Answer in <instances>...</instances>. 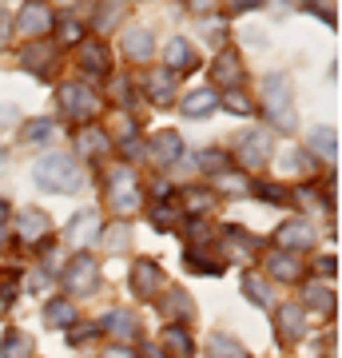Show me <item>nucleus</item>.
Returning <instances> with one entry per match:
<instances>
[{"mask_svg": "<svg viewBox=\"0 0 342 358\" xmlns=\"http://www.w3.org/2000/svg\"><path fill=\"white\" fill-rule=\"evenodd\" d=\"M263 112L279 131H294V96L287 72H271L263 80Z\"/></svg>", "mask_w": 342, "mask_h": 358, "instance_id": "f257e3e1", "label": "nucleus"}, {"mask_svg": "<svg viewBox=\"0 0 342 358\" xmlns=\"http://www.w3.org/2000/svg\"><path fill=\"white\" fill-rule=\"evenodd\" d=\"M36 183L52 195H68L80 187V164L72 155H44L36 159Z\"/></svg>", "mask_w": 342, "mask_h": 358, "instance_id": "f03ea898", "label": "nucleus"}, {"mask_svg": "<svg viewBox=\"0 0 342 358\" xmlns=\"http://www.w3.org/2000/svg\"><path fill=\"white\" fill-rule=\"evenodd\" d=\"M108 203H112L115 215H131L140 207V179H136V171L115 167L108 176Z\"/></svg>", "mask_w": 342, "mask_h": 358, "instance_id": "7ed1b4c3", "label": "nucleus"}, {"mask_svg": "<svg viewBox=\"0 0 342 358\" xmlns=\"http://www.w3.org/2000/svg\"><path fill=\"white\" fill-rule=\"evenodd\" d=\"M271 152H275V143H271V136H266L263 128L243 131L239 140H235V159H239L243 167H251V171L271 164Z\"/></svg>", "mask_w": 342, "mask_h": 358, "instance_id": "20e7f679", "label": "nucleus"}, {"mask_svg": "<svg viewBox=\"0 0 342 358\" xmlns=\"http://www.w3.org/2000/svg\"><path fill=\"white\" fill-rule=\"evenodd\" d=\"M60 103H64V112H68V120H76V124H88L92 115H100V108H104V100L92 88H84V84L60 88Z\"/></svg>", "mask_w": 342, "mask_h": 358, "instance_id": "39448f33", "label": "nucleus"}, {"mask_svg": "<svg viewBox=\"0 0 342 358\" xmlns=\"http://www.w3.org/2000/svg\"><path fill=\"white\" fill-rule=\"evenodd\" d=\"M64 287L72 294H92L100 287V263L92 255H76L68 263V271H64Z\"/></svg>", "mask_w": 342, "mask_h": 358, "instance_id": "423d86ee", "label": "nucleus"}, {"mask_svg": "<svg viewBox=\"0 0 342 358\" xmlns=\"http://www.w3.org/2000/svg\"><path fill=\"white\" fill-rule=\"evenodd\" d=\"M164 287H167L164 267L152 263V259H136V267H131V294L136 299H155Z\"/></svg>", "mask_w": 342, "mask_h": 358, "instance_id": "0eeeda50", "label": "nucleus"}, {"mask_svg": "<svg viewBox=\"0 0 342 358\" xmlns=\"http://www.w3.org/2000/svg\"><path fill=\"white\" fill-rule=\"evenodd\" d=\"M164 60L171 64L167 72L179 76V72H195V68H199V52L191 48L183 36H171V40H167V48H164Z\"/></svg>", "mask_w": 342, "mask_h": 358, "instance_id": "6e6552de", "label": "nucleus"}, {"mask_svg": "<svg viewBox=\"0 0 342 358\" xmlns=\"http://www.w3.org/2000/svg\"><path fill=\"white\" fill-rule=\"evenodd\" d=\"M13 28L20 36H44V32H52V13L44 4H24L20 16L13 20Z\"/></svg>", "mask_w": 342, "mask_h": 358, "instance_id": "1a4fd4ad", "label": "nucleus"}, {"mask_svg": "<svg viewBox=\"0 0 342 358\" xmlns=\"http://www.w3.org/2000/svg\"><path fill=\"white\" fill-rule=\"evenodd\" d=\"M148 159H155L159 167H176L183 159V140L176 131H159L152 143H148Z\"/></svg>", "mask_w": 342, "mask_h": 358, "instance_id": "9d476101", "label": "nucleus"}, {"mask_svg": "<svg viewBox=\"0 0 342 358\" xmlns=\"http://www.w3.org/2000/svg\"><path fill=\"white\" fill-rule=\"evenodd\" d=\"M303 331H306V319H303V307H279V319H275V334H279V343L283 346H291V343H299L303 338Z\"/></svg>", "mask_w": 342, "mask_h": 358, "instance_id": "9b49d317", "label": "nucleus"}, {"mask_svg": "<svg viewBox=\"0 0 342 358\" xmlns=\"http://www.w3.org/2000/svg\"><path fill=\"white\" fill-rule=\"evenodd\" d=\"M68 239H72L76 247H88L92 239H100V211L84 207V211L68 223Z\"/></svg>", "mask_w": 342, "mask_h": 358, "instance_id": "f8f14e48", "label": "nucleus"}, {"mask_svg": "<svg viewBox=\"0 0 342 358\" xmlns=\"http://www.w3.org/2000/svg\"><path fill=\"white\" fill-rule=\"evenodd\" d=\"M124 52H127V60H136V64H148L155 56V40L148 28H127L124 32Z\"/></svg>", "mask_w": 342, "mask_h": 358, "instance_id": "ddd939ff", "label": "nucleus"}, {"mask_svg": "<svg viewBox=\"0 0 342 358\" xmlns=\"http://www.w3.org/2000/svg\"><path fill=\"white\" fill-rule=\"evenodd\" d=\"M80 68L88 72V76H108V44L104 40H84L80 44Z\"/></svg>", "mask_w": 342, "mask_h": 358, "instance_id": "4468645a", "label": "nucleus"}, {"mask_svg": "<svg viewBox=\"0 0 342 358\" xmlns=\"http://www.w3.org/2000/svg\"><path fill=\"white\" fill-rule=\"evenodd\" d=\"M283 247H294V251H306V247H315V227L306 223V219H291V223H283L279 235H275Z\"/></svg>", "mask_w": 342, "mask_h": 358, "instance_id": "2eb2a0df", "label": "nucleus"}, {"mask_svg": "<svg viewBox=\"0 0 342 358\" xmlns=\"http://www.w3.org/2000/svg\"><path fill=\"white\" fill-rule=\"evenodd\" d=\"M108 148H112V140H108V131L104 128H84L76 136V155L80 159H104Z\"/></svg>", "mask_w": 342, "mask_h": 358, "instance_id": "dca6fc26", "label": "nucleus"}, {"mask_svg": "<svg viewBox=\"0 0 342 358\" xmlns=\"http://www.w3.org/2000/svg\"><path fill=\"white\" fill-rule=\"evenodd\" d=\"M100 331H108V334H115L120 343H131L136 334H140V322L131 319L127 310H112V315H104L100 319Z\"/></svg>", "mask_w": 342, "mask_h": 358, "instance_id": "f3484780", "label": "nucleus"}, {"mask_svg": "<svg viewBox=\"0 0 342 358\" xmlns=\"http://www.w3.org/2000/svg\"><path fill=\"white\" fill-rule=\"evenodd\" d=\"M179 108H183V115L195 120V115H211L219 108V100H215V92H211V88H199V92H187Z\"/></svg>", "mask_w": 342, "mask_h": 358, "instance_id": "a211bd4d", "label": "nucleus"}, {"mask_svg": "<svg viewBox=\"0 0 342 358\" xmlns=\"http://www.w3.org/2000/svg\"><path fill=\"white\" fill-rule=\"evenodd\" d=\"M143 92H148L155 103H167L176 96V76H171L167 68H155L152 76H148V84H143Z\"/></svg>", "mask_w": 342, "mask_h": 358, "instance_id": "6ab92c4d", "label": "nucleus"}, {"mask_svg": "<svg viewBox=\"0 0 342 358\" xmlns=\"http://www.w3.org/2000/svg\"><path fill=\"white\" fill-rule=\"evenodd\" d=\"M211 76H215L219 84H227V88H231V84H239V80H243V60L235 56V52H219Z\"/></svg>", "mask_w": 342, "mask_h": 358, "instance_id": "aec40b11", "label": "nucleus"}, {"mask_svg": "<svg viewBox=\"0 0 342 358\" xmlns=\"http://www.w3.org/2000/svg\"><path fill=\"white\" fill-rule=\"evenodd\" d=\"M52 60H56V52H52L48 44H32V48L24 52V68L28 72H36V76H52V72H56Z\"/></svg>", "mask_w": 342, "mask_h": 358, "instance_id": "412c9836", "label": "nucleus"}, {"mask_svg": "<svg viewBox=\"0 0 342 358\" xmlns=\"http://www.w3.org/2000/svg\"><path fill=\"white\" fill-rule=\"evenodd\" d=\"M311 152L322 155L327 164H334V159H339V131L334 128H315L311 131Z\"/></svg>", "mask_w": 342, "mask_h": 358, "instance_id": "4be33fe9", "label": "nucleus"}, {"mask_svg": "<svg viewBox=\"0 0 342 358\" xmlns=\"http://www.w3.org/2000/svg\"><path fill=\"white\" fill-rule=\"evenodd\" d=\"M48 215L44 211H36V207H28V211H20V223H16V231L24 235V239H44L48 235Z\"/></svg>", "mask_w": 342, "mask_h": 358, "instance_id": "5701e85b", "label": "nucleus"}, {"mask_svg": "<svg viewBox=\"0 0 342 358\" xmlns=\"http://www.w3.org/2000/svg\"><path fill=\"white\" fill-rule=\"evenodd\" d=\"M0 358H32V334L28 331H8L0 343Z\"/></svg>", "mask_w": 342, "mask_h": 358, "instance_id": "b1692460", "label": "nucleus"}, {"mask_svg": "<svg viewBox=\"0 0 342 358\" xmlns=\"http://www.w3.org/2000/svg\"><path fill=\"white\" fill-rule=\"evenodd\" d=\"M266 271L275 275V279H283V282H294L299 275H303V263L294 255H271L266 259Z\"/></svg>", "mask_w": 342, "mask_h": 358, "instance_id": "393cba45", "label": "nucleus"}, {"mask_svg": "<svg viewBox=\"0 0 342 358\" xmlns=\"http://www.w3.org/2000/svg\"><path fill=\"white\" fill-rule=\"evenodd\" d=\"M207 358H251V355L235 338H227V334H211L207 338Z\"/></svg>", "mask_w": 342, "mask_h": 358, "instance_id": "a878e982", "label": "nucleus"}, {"mask_svg": "<svg viewBox=\"0 0 342 358\" xmlns=\"http://www.w3.org/2000/svg\"><path fill=\"white\" fill-rule=\"evenodd\" d=\"M44 319H48V327H72V322H76L72 299H52L48 307H44Z\"/></svg>", "mask_w": 342, "mask_h": 358, "instance_id": "bb28decb", "label": "nucleus"}, {"mask_svg": "<svg viewBox=\"0 0 342 358\" xmlns=\"http://www.w3.org/2000/svg\"><path fill=\"white\" fill-rule=\"evenodd\" d=\"M164 315L167 319H191V299L187 291H179V287H167V299H164Z\"/></svg>", "mask_w": 342, "mask_h": 358, "instance_id": "cd10ccee", "label": "nucleus"}, {"mask_svg": "<svg viewBox=\"0 0 342 358\" xmlns=\"http://www.w3.org/2000/svg\"><path fill=\"white\" fill-rule=\"evenodd\" d=\"M231 243H235V251H231L235 259H251L255 251H259V239H255V235H247L243 227H235V223L227 227V247Z\"/></svg>", "mask_w": 342, "mask_h": 358, "instance_id": "c85d7f7f", "label": "nucleus"}, {"mask_svg": "<svg viewBox=\"0 0 342 358\" xmlns=\"http://www.w3.org/2000/svg\"><path fill=\"white\" fill-rule=\"evenodd\" d=\"M243 294L255 307H271V287L263 282V275H243Z\"/></svg>", "mask_w": 342, "mask_h": 358, "instance_id": "c756f323", "label": "nucleus"}, {"mask_svg": "<svg viewBox=\"0 0 342 358\" xmlns=\"http://www.w3.org/2000/svg\"><path fill=\"white\" fill-rule=\"evenodd\" d=\"M152 223L159 231H171V227H179V223H183V207L179 203H159L152 211Z\"/></svg>", "mask_w": 342, "mask_h": 358, "instance_id": "7c9ffc66", "label": "nucleus"}, {"mask_svg": "<svg viewBox=\"0 0 342 358\" xmlns=\"http://www.w3.org/2000/svg\"><path fill=\"white\" fill-rule=\"evenodd\" d=\"M164 343L171 346L176 355H183V358L195 355V343H191V334L183 331V327H164Z\"/></svg>", "mask_w": 342, "mask_h": 358, "instance_id": "2f4dec72", "label": "nucleus"}, {"mask_svg": "<svg viewBox=\"0 0 342 358\" xmlns=\"http://www.w3.org/2000/svg\"><path fill=\"white\" fill-rule=\"evenodd\" d=\"M303 299H306V303H311L315 310H334V294H330L327 287H322V282H311Z\"/></svg>", "mask_w": 342, "mask_h": 358, "instance_id": "473e14b6", "label": "nucleus"}, {"mask_svg": "<svg viewBox=\"0 0 342 358\" xmlns=\"http://www.w3.org/2000/svg\"><path fill=\"white\" fill-rule=\"evenodd\" d=\"M195 164H199V171H211V176H223V167H227V159H223V152H215V148H207V152L195 155Z\"/></svg>", "mask_w": 342, "mask_h": 358, "instance_id": "72a5a7b5", "label": "nucleus"}, {"mask_svg": "<svg viewBox=\"0 0 342 358\" xmlns=\"http://www.w3.org/2000/svg\"><path fill=\"white\" fill-rule=\"evenodd\" d=\"M211 203H215V199L203 192V187H187V195H183V203L179 207H187V211H207Z\"/></svg>", "mask_w": 342, "mask_h": 358, "instance_id": "f704fd0d", "label": "nucleus"}, {"mask_svg": "<svg viewBox=\"0 0 342 358\" xmlns=\"http://www.w3.org/2000/svg\"><path fill=\"white\" fill-rule=\"evenodd\" d=\"M311 167L315 164H311V155L306 152H291L287 159H283V171H287V176H303V171H311Z\"/></svg>", "mask_w": 342, "mask_h": 358, "instance_id": "c9c22d12", "label": "nucleus"}, {"mask_svg": "<svg viewBox=\"0 0 342 358\" xmlns=\"http://www.w3.org/2000/svg\"><path fill=\"white\" fill-rule=\"evenodd\" d=\"M223 108H227V112H235V115H251L255 112V103L247 100L243 92H227V96H223Z\"/></svg>", "mask_w": 342, "mask_h": 358, "instance_id": "e433bc0d", "label": "nucleus"}, {"mask_svg": "<svg viewBox=\"0 0 342 358\" xmlns=\"http://www.w3.org/2000/svg\"><path fill=\"white\" fill-rule=\"evenodd\" d=\"M219 187H227L231 195H247V192H251V183H247L243 176H231V171H223V176H219Z\"/></svg>", "mask_w": 342, "mask_h": 358, "instance_id": "4c0bfd02", "label": "nucleus"}, {"mask_svg": "<svg viewBox=\"0 0 342 358\" xmlns=\"http://www.w3.org/2000/svg\"><path fill=\"white\" fill-rule=\"evenodd\" d=\"M259 199H266V203H291L294 195H287V187H279V183H266V187H259Z\"/></svg>", "mask_w": 342, "mask_h": 358, "instance_id": "58836bf2", "label": "nucleus"}, {"mask_svg": "<svg viewBox=\"0 0 342 358\" xmlns=\"http://www.w3.org/2000/svg\"><path fill=\"white\" fill-rule=\"evenodd\" d=\"M24 140H28V143H44V140H52V124H48V120H36V124H28Z\"/></svg>", "mask_w": 342, "mask_h": 358, "instance_id": "ea45409f", "label": "nucleus"}, {"mask_svg": "<svg viewBox=\"0 0 342 358\" xmlns=\"http://www.w3.org/2000/svg\"><path fill=\"white\" fill-rule=\"evenodd\" d=\"M187 271H199V275H219V271H223V263H207V259L187 255Z\"/></svg>", "mask_w": 342, "mask_h": 358, "instance_id": "a19ab883", "label": "nucleus"}, {"mask_svg": "<svg viewBox=\"0 0 342 358\" xmlns=\"http://www.w3.org/2000/svg\"><path fill=\"white\" fill-rule=\"evenodd\" d=\"M16 275H0V299H8V303H13V294H16Z\"/></svg>", "mask_w": 342, "mask_h": 358, "instance_id": "79ce46f5", "label": "nucleus"}, {"mask_svg": "<svg viewBox=\"0 0 342 358\" xmlns=\"http://www.w3.org/2000/svg\"><path fill=\"white\" fill-rule=\"evenodd\" d=\"M96 334H100V327H80V331H72L68 338H72V343H88V338H96Z\"/></svg>", "mask_w": 342, "mask_h": 358, "instance_id": "37998d69", "label": "nucleus"}, {"mask_svg": "<svg viewBox=\"0 0 342 358\" xmlns=\"http://www.w3.org/2000/svg\"><path fill=\"white\" fill-rule=\"evenodd\" d=\"M80 32H84V28H80V24H76V20H68V24H64V28H60V36H64V40H68V44H76V40H80Z\"/></svg>", "mask_w": 342, "mask_h": 358, "instance_id": "c03bdc74", "label": "nucleus"}, {"mask_svg": "<svg viewBox=\"0 0 342 358\" xmlns=\"http://www.w3.org/2000/svg\"><path fill=\"white\" fill-rule=\"evenodd\" d=\"M104 358H140V355H136V350H127V346H108Z\"/></svg>", "mask_w": 342, "mask_h": 358, "instance_id": "a18cd8bd", "label": "nucleus"}, {"mask_svg": "<svg viewBox=\"0 0 342 358\" xmlns=\"http://www.w3.org/2000/svg\"><path fill=\"white\" fill-rule=\"evenodd\" d=\"M8 28H13V16H8L4 8H0V44L8 40Z\"/></svg>", "mask_w": 342, "mask_h": 358, "instance_id": "49530a36", "label": "nucleus"}, {"mask_svg": "<svg viewBox=\"0 0 342 358\" xmlns=\"http://www.w3.org/2000/svg\"><path fill=\"white\" fill-rule=\"evenodd\" d=\"M16 120H20V112H16L13 103H8V108H0V124H16Z\"/></svg>", "mask_w": 342, "mask_h": 358, "instance_id": "de8ad7c7", "label": "nucleus"}, {"mask_svg": "<svg viewBox=\"0 0 342 358\" xmlns=\"http://www.w3.org/2000/svg\"><path fill=\"white\" fill-rule=\"evenodd\" d=\"M318 271H322V275H334V259L322 255V259H318Z\"/></svg>", "mask_w": 342, "mask_h": 358, "instance_id": "09e8293b", "label": "nucleus"}, {"mask_svg": "<svg viewBox=\"0 0 342 358\" xmlns=\"http://www.w3.org/2000/svg\"><path fill=\"white\" fill-rule=\"evenodd\" d=\"M143 358H171V355H164L159 346H143Z\"/></svg>", "mask_w": 342, "mask_h": 358, "instance_id": "8fccbe9b", "label": "nucleus"}, {"mask_svg": "<svg viewBox=\"0 0 342 358\" xmlns=\"http://www.w3.org/2000/svg\"><path fill=\"white\" fill-rule=\"evenodd\" d=\"M8 223V199H0V227Z\"/></svg>", "mask_w": 342, "mask_h": 358, "instance_id": "3c124183", "label": "nucleus"}, {"mask_svg": "<svg viewBox=\"0 0 342 358\" xmlns=\"http://www.w3.org/2000/svg\"><path fill=\"white\" fill-rule=\"evenodd\" d=\"M4 243H8V231L0 227V251H4Z\"/></svg>", "mask_w": 342, "mask_h": 358, "instance_id": "603ef678", "label": "nucleus"}]
</instances>
